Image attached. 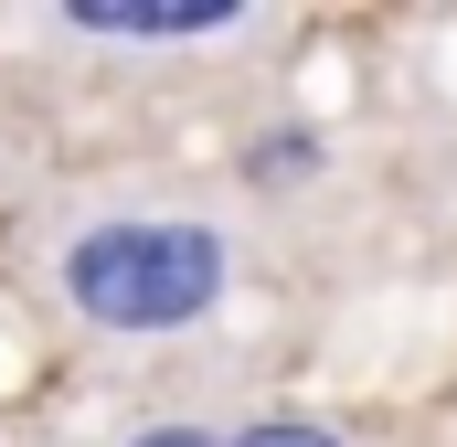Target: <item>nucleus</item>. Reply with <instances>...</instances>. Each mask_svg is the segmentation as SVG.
<instances>
[{
	"label": "nucleus",
	"instance_id": "1",
	"mask_svg": "<svg viewBox=\"0 0 457 447\" xmlns=\"http://www.w3.org/2000/svg\"><path fill=\"white\" fill-rule=\"evenodd\" d=\"M43 288L107 341H170L234 299V234L192 203H107L43 245Z\"/></svg>",
	"mask_w": 457,
	"mask_h": 447
},
{
	"label": "nucleus",
	"instance_id": "2",
	"mask_svg": "<svg viewBox=\"0 0 457 447\" xmlns=\"http://www.w3.org/2000/svg\"><path fill=\"white\" fill-rule=\"evenodd\" d=\"M54 21L86 32V43H224V32H255L245 0H64Z\"/></svg>",
	"mask_w": 457,
	"mask_h": 447
},
{
	"label": "nucleus",
	"instance_id": "3",
	"mask_svg": "<svg viewBox=\"0 0 457 447\" xmlns=\"http://www.w3.org/2000/svg\"><path fill=\"white\" fill-rule=\"evenodd\" d=\"M309 171H320V139H309V128H277V139L245 149V181H266V192H277V181H309Z\"/></svg>",
	"mask_w": 457,
	"mask_h": 447
},
{
	"label": "nucleus",
	"instance_id": "4",
	"mask_svg": "<svg viewBox=\"0 0 457 447\" xmlns=\"http://www.w3.org/2000/svg\"><path fill=\"white\" fill-rule=\"evenodd\" d=\"M224 447H351L341 426H309V416H255V426H234Z\"/></svg>",
	"mask_w": 457,
	"mask_h": 447
},
{
	"label": "nucleus",
	"instance_id": "5",
	"mask_svg": "<svg viewBox=\"0 0 457 447\" xmlns=\"http://www.w3.org/2000/svg\"><path fill=\"white\" fill-rule=\"evenodd\" d=\"M128 447H224L213 426H149V437H128Z\"/></svg>",
	"mask_w": 457,
	"mask_h": 447
}]
</instances>
